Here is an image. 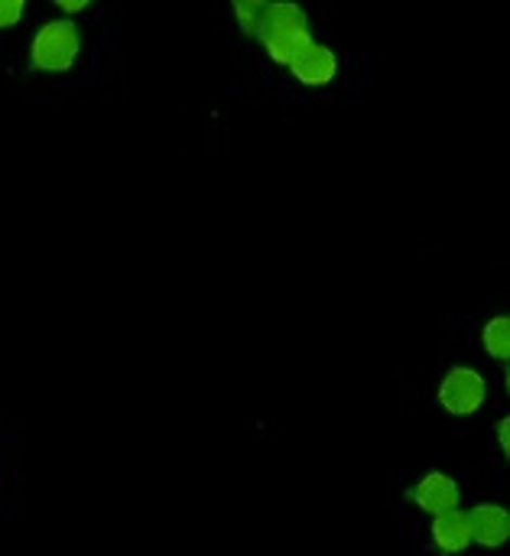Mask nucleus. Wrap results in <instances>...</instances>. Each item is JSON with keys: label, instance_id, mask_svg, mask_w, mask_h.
<instances>
[{"label": "nucleus", "instance_id": "nucleus-1", "mask_svg": "<svg viewBox=\"0 0 510 556\" xmlns=\"http://www.w3.org/2000/svg\"><path fill=\"white\" fill-rule=\"evenodd\" d=\"M234 20L241 33L260 42L283 68H290L316 42L309 13L293 0H234Z\"/></svg>", "mask_w": 510, "mask_h": 556}, {"label": "nucleus", "instance_id": "nucleus-2", "mask_svg": "<svg viewBox=\"0 0 510 556\" xmlns=\"http://www.w3.org/2000/svg\"><path fill=\"white\" fill-rule=\"evenodd\" d=\"M81 52V29L68 16L46 20L29 42V65L36 72H68Z\"/></svg>", "mask_w": 510, "mask_h": 556}, {"label": "nucleus", "instance_id": "nucleus-3", "mask_svg": "<svg viewBox=\"0 0 510 556\" xmlns=\"http://www.w3.org/2000/svg\"><path fill=\"white\" fill-rule=\"evenodd\" d=\"M439 407L452 417H472L485 407L488 401V381L479 368L469 365H456L449 368V375L439 381Z\"/></svg>", "mask_w": 510, "mask_h": 556}, {"label": "nucleus", "instance_id": "nucleus-4", "mask_svg": "<svg viewBox=\"0 0 510 556\" xmlns=\"http://www.w3.org/2000/svg\"><path fill=\"white\" fill-rule=\"evenodd\" d=\"M407 498H410L420 511L439 518V515L459 508L462 489H459V482H456L452 476H446V472H426V476L407 492Z\"/></svg>", "mask_w": 510, "mask_h": 556}, {"label": "nucleus", "instance_id": "nucleus-5", "mask_svg": "<svg viewBox=\"0 0 510 556\" xmlns=\"http://www.w3.org/2000/svg\"><path fill=\"white\" fill-rule=\"evenodd\" d=\"M299 85H306V88H326V85H332L335 81V75H339V55H335V49L332 46H326V42H313L290 68H286Z\"/></svg>", "mask_w": 510, "mask_h": 556}, {"label": "nucleus", "instance_id": "nucleus-6", "mask_svg": "<svg viewBox=\"0 0 510 556\" xmlns=\"http://www.w3.org/2000/svg\"><path fill=\"white\" fill-rule=\"evenodd\" d=\"M472 521V538L479 547L498 551L510 541V508L498 505V502H482L469 511Z\"/></svg>", "mask_w": 510, "mask_h": 556}, {"label": "nucleus", "instance_id": "nucleus-7", "mask_svg": "<svg viewBox=\"0 0 510 556\" xmlns=\"http://www.w3.org/2000/svg\"><path fill=\"white\" fill-rule=\"evenodd\" d=\"M430 534H433V544H436V551H439L443 556L466 554V551L475 544L469 511H462V508H456V511H446V515L433 518Z\"/></svg>", "mask_w": 510, "mask_h": 556}, {"label": "nucleus", "instance_id": "nucleus-8", "mask_svg": "<svg viewBox=\"0 0 510 556\" xmlns=\"http://www.w3.org/2000/svg\"><path fill=\"white\" fill-rule=\"evenodd\" d=\"M482 345L488 358L495 362H510V316H495L482 329Z\"/></svg>", "mask_w": 510, "mask_h": 556}, {"label": "nucleus", "instance_id": "nucleus-9", "mask_svg": "<svg viewBox=\"0 0 510 556\" xmlns=\"http://www.w3.org/2000/svg\"><path fill=\"white\" fill-rule=\"evenodd\" d=\"M26 3L23 0H0V29H10L23 20Z\"/></svg>", "mask_w": 510, "mask_h": 556}, {"label": "nucleus", "instance_id": "nucleus-10", "mask_svg": "<svg viewBox=\"0 0 510 556\" xmlns=\"http://www.w3.org/2000/svg\"><path fill=\"white\" fill-rule=\"evenodd\" d=\"M498 446H501L505 459H510V414L501 417V424H498Z\"/></svg>", "mask_w": 510, "mask_h": 556}, {"label": "nucleus", "instance_id": "nucleus-11", "mask_svg": "<svg viewBox=\"0 0 510 556\" xmlns=\"http://www.w3.org/2000/svg\"><path fill=\"white\" fill-rule=\"evenodd\" d=\"M88 7V0H59V10L62 13H78V10H85Z\"/></svg>", "mask_w": 510, "mask_h": 556}, {"label": "nucleus", "instance_id": "nucleus-12", "mask_svg": "<svg viewBox=\"0 0 510 556\" xmlns=\"http://www.w3.org/2000/svg\"><path fill=\"white\" fill-rule=\"evenodd\" d=\"M505 388H508V394H510V362H508V371H505Z\"/></svg>", "mask_w": 510, "mask_h": 556}]
</instances>
